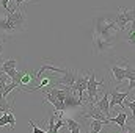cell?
Instances as JSON below:
<instances>
[{
  "label": "cell",
  "instance_id": "obj_23",
  "mask_svg": "<svg viewBox=\"0 0 135 133\" xmlns=\"http://www.w3.org/2000/svg\"><path fill=\"white\" fill-rule=\"evenodd\" d=\"M132 122H134V121H132ZM124 130L129 132V133H135V122L132 124V125H127V124H126V129H124Z\"/></svg>",
  "mask_w": 135,
  "mask_h": 133
},
{
  "label": "cell",
  "instance_id": "obj_26",
  "mask_svg": "<svg viewBox=\"0 0 135 133\" xmlns=\"http://www.w3.org/2000/svg\"><path fill=\"white\" fill-rule=\"evenodd\" d=\"M3 61H5V58H3V57H2V55H0V64H2V63H3Z\"/></svg>",
  "mask_w": 135,
  "mask_h": 133
},
{
  "label": "cell",
  "instance_id": "obj_9",
  "mask_svg": "<svg viewBox=\"0 0 135 133\" xmlns=\"http://www.w3.org/2000/svg\"><path fill=\"white\" fill-rule=\"evenodd\" d=\"M108 122L112 124H116L123 132H124V129H126V124H127V113H126V108H123L121 111H118V114L115 116V117H108Z\"/></svg>",
  "mask_w": 135,
  "mask_h": 133
},
{
  "label": "cell",
  "instance_id": "obj_5",
  "mask_svg": "<svg viewBox=\"0 0 135 133\" xmlns=\"http://www.w3.org/2000/svg\"><path fill=\"white\" fill-rule=\"evenodd\" d=\"M77 77H79V72H77L75 69L66 67L65 72H63V75H61V77H57L55 86H57V85H61V86H68V88L72 89L74 85H75V81H77Z\"/></svg>",
  "mask_w": 135,
  "mask_h": 133
},
{
  "label": "cell",
  "instance_id": "obj_24",
  "mask_svg": "<svg viewBox=\"0 0 135 133\" xmlns=\"http://www.w3.org/2000/svg\"><path fill=\"white\" fill-rule=\"evenodd\" d=\"M5 42H6V38H0V55H2V52H3V45H5Z\"/></svg>",
  "mask_w": 135,
  "mask_h": 133
},
{
  "label": "cell",
  "instance_id": "obj_8",
  "mask_svg": "<svg viewBox=\"0 0 135 133\" xmlns=\"http://www.w3.org/2000/svg\"><path fill=\"white\" fill-rule=\"evenodd\" d=\"M129 96V91H126V93H119L118 89H113L112 91V100H110V108H113V106H116V105H119L121 108H126L124 106V99Z\"/></svg>",
  "mask_w": 135,
  "mask_h": 133
},
{
  "label": "cell",
  "instance_id": "obj_3",
  "mask_svg": "<svg viewBox=\"0 0 135 133\" xmlns=\"http://www.w3.org/2000/svg\"><path fill=\"white\" fill-rule=\"evenodd\" d=\"M88 86H86V93H88V102L86 103H96L98 102V91L105 85V81H98L96 80V72L90 70L88 72Z\"/></svg>",
  "mask_w": 135,
  "mask_h": 133
},
{
  "label": "cell",
  "instance_id": "obj_27",
  "mask_svg": "<svg viewBox=\"0 0 135 133\" xmlns=\"http://www.w3.org/2000/svg\"><path fill=\"white\" fill-rule=\"evenodd\" d=\"M90 133H99V132H96V130H90Z\"/></svg>",
  "mask_w": 135,
  "mask_h": 133
},
{
  "label": "cell",
  "instance_id": "obj_16",
  "mask_svg": "<svg viewBox=\"0 0 135 133\" xmlns=\"http://www.w3.org/2000/svg\"><path fill=\"white\" fill-rule=\"evenodd\" d=\"M13 105H14V102L9 105L3 96H0V113H6V111H9V110L13 108Z\"/></svg>",
  "mask_w": 135,
  "mask_h": 133
},
{
  "label": "cell",
  "instance_id": "obj_11",
  "mask_svg": "<svg viewBox=\"0 0 135 133\" xmlns=\"http://www.w3.org/2000/svg\"><path fill=\"white\" fill-rule=\"evenodd\" d=\"M96 105L99 106V110H101L107 117H110V100H108V93H107V91L104 93L102 99L96 102Z\"/></svg>",
  "mask_w": 135,
  "mask_h": 133
},
{
  "label": "cell",
  "instance_id": "obj_25",
  "mask_svg": "<svg viewBox=\"0 0 135 133\" xmlns=\"http://www.w3.org/2000/svg\"><path fill=\"white\" fill-rule=\"evenodd\" d=\"M14 2H16V8H21V5L25 3V2H28V0H14Z\"/></svg>",
  "mask_w": 135,
  "mask_h": 133
},
{
  "label": "cell",
  "instance_id": "obj_1",
  "mask_svg": "<svg viewBox=\"0 0 135 133\" xmlns=\"http://www.w3.org/2000/svg\"><path fill=\"white\" fill-rule=\"evenodd\" d=\"M116 13H102L93 17V55L108 53L119 41V27L115 19Z\"/></svg>",
  "mask_w": 135,
  "mask_h": 133
},
{
  "label": "cell",
  "instance_id": "obj_22",
  "mask_svg": "<svg viewBox=\"0 0 135 133\" xmlns=\"http://www.w3.org/2000/svg\"><path fill=\"white\" fill-rule=\"evenodd\" d=\"M8 125V117H6V113H3L0 116V127H6Z\"/></svg>",
  "mask_w": 135,
  "mask_h": 133
},
{
  "label": "cell",
  "instance_id": "obj_17",
  "mask_svg": "<svg viewBox=\"0 0 135 133\" xmlns=\"http://www.w3.org/2000/svg\"><path fill=\"white\" fill-rule=\"evenodd\" d=\"M16 88H19V85H16L14 81H9V83H6V85H5V89H3V93H2V96L6 99V96H8L11 91H14Z\"/></svg>",
  "mask_w": 135,
  "mask_h": 133
},
{
  "label": "cell",
  "instance_id": "obj_21",
  "mask_svg": "<svg viewBox=\"0 0 135 133\" xmlns=\"http://www.w3.org/2000/svg\"><path fill=\"white\" fill-rule=\"evenodd\" d=\"M8 3H9V0H0V6L3 8V11H5V13H8V11L11 9Z\"/></svg>",
  "mask_w": 135,
  "mask_h": 133
},
{
  "label": "cell",
  "instance_id": "obj_19",
  "mask_svg": "<svg viewBox=\"0 0 135 133\" xmlns=\"http://www.w3.org/2000/svg\"><path fill=\"white\" fill-rule=\"evenodd\" d=\"M8 78H9V75H8V74L0 75V96H2V93H3V89H5V85L8 83Z\"/></svg>",
  "mask_w": 135,
  "mask_h": 133
},
{
  "label": "cell",
  "instance_id": "obj_14",
  "mask_svg": "<svg viewBox=\"0 0 135 133\" xmlns=\"http://www.w3.org/2000/svg\"><path fill=\"white\" fill-rule=\"evenodd\" d=\"M126 42H127V44H131L132 47H135V19L131 22V30H129V33H127Z\"/></svg>",
  "mask_w": 135,
  "mask_h": 133
},
{
  "label": "cell",
  "instance_id": "obj_20",
  "mask_svg": "<svg viewBox=\"0 0 135 133\" xmlns=\"http://www.w3.org/2000/svg\"><path fill=\"white\" fill-rule=\"evenodd\" d=\"M28 125L33 129V133H47V130H42V129H39V127L35 124L33 121H28Z\"/></svg>",
  "mask_w": 135,
  "mask_h": 133
},
{
  "label": "cell",
  "instance_id": "obj_7",
  "mask_svg": "<svg viewBox=\"0 0 135 133\" xmlns=\"http://www.w3.org/2000/svg\"><path fill=\"white\" fill-rule=\"evenodd\" d=\"M88 77H90V75L79 74L77 81H75V85H74V88H72V91H74V93H77L79 99L82 100V102H83V93L86 91V86H88Z\"/></svg>",
  "mask_w": 135,
  "mask_h": 133
},
{
  "label": "cell",
  "instance_id": "obj_18",
  "mask_svg": "<svg viewBox=\"0 0 135 133\" xmlns=\"http://www.w3.org/2000/svg\"><path fill=\"white\" fill-rule=\"evenodd\" d=\"M6 117H8V125L11 130H14V125H16V117H14V113H13V108L9 111H6Z\"/></svg>",
  "mask_w": 135,
  "mask_h": 133
},
{
  "label": "cell",
  "instance_id": "obj_13",
  "mask_svg": "<svg viewBox=\"0 0 135 133\" xmlns=\"http://www.w3.org/2000/svg\"><path fill=\"white\" fill-rule=\"evenodd\" d=\"M16 64H17V61H16L14 58H11V60H5V61L2 63V70H3L5 74H8L11 69H16Z\"/></svg>",
  "mask_w": 135,
  "mask_h": 133
},
{
  "label": "cell",
  "instance_id": "obj_28",
  "mask_svg": "<svg viewBox=\"0 0 135 133\" xmlns=\"http://www.w3.org/2000/svg\"><path fill=\"white\" fill-rule=\"evenodd\" d=\"M110 133H112V132H110ZM123 133H129V132H126V130H124V132H123Z\"/></svg>",
  "mask_w": 135,
  "mask_h": 133
},
{
  "label": "cell",
  "instance_id": "obj_4",
  "mask_svg": "<svg viewBox=\"0 0 135 133\" xmlns=\"http://www.w3.org/2000/svg\"><path fill=\"white\" fill-rule=\"evenodd\" d=\"M115 19H116V25L119 27V30L124 32L126 30V25L131 24L135 19V6H132V8H119L116 11Z\"/></svg>",
  "mask_w": 135,
  "mask_h": 133
},
{
  "label": "cell",
  "instance_id": "obj_12",
  "mask_svg": "<svg viewBox=\"0 0 135 133\" xmlns=\"http://www.w3.org/2000/svg\"><path fill=\"white\" fill-rule=\"evenodd\" d=\"M65 127H68L71 133H82V125L72 117H66L65 119Z\"/></svg>",
  "mask_w": 135,
  "mask_h": 133
},
{
  "label": "cell",
  "instance_id": "obj_2",
  "mask_svg": "<svg viewBox=\"0 0 135 133\" xmlns=\"http://www.w3.org/2000/svg\"><path fill=\"white\" fill-rule=\"evenodd\" d=\"M0 30L6 36H13L16 33H22L27 30V16L25 9L14 8L5 13L3 17H0Z\"/></svg>",
  "mask_w": 135,
  "mask_h": 133
},
{
  "label": "cell",
  "instance_id": "obj_15",
  "mask_svg": "<svg viewBox=\"0 0 135 133\" xmlns=\"http://www.w3.org/2000/svg\"><path fill=\"white\" fill-rule=\"evenodd\" d=\"M104 125H107V124H105V122H102V121H98V119H90V130L101 132Z\"/></svg>",
  "mask_w": 135,
  "mask_h": 133
},
{
  "label": "cell",
  "instance_id": "obj_29",
  "mask_svg": "<svg viewBox=\"0 0 135 133\" xmlns=\"http://www.w3.org/2000/svg\"><path fill=\"white\" fill-rule=\"evenodd\" d=\"M0 116H2V114H0Z\"/></svg>",
  "mask_w": 135,
  "mask_h": 133
},
{
  "label": "cell",
  "instance_id": "obj_10",
  "mask_svg": "<svg viewBox=\"0 0 135 133\" xmlns=\"http://www.w3.org/2000/svg\"><path fill=\"white\" fill-rule=\"evenodd\" d=\"M108 70H110V74H112V78L116 81V83H123V80L126 78V69L121 66H118V64H112V66L108 67Z\"/></svg>",
  "mask_w": 135,
  "mask_h": 133
},
{
  "label": "cell",
  "instance_id": "obj_6",
  "mask_svg": "<svg viewBox=\"0 0 135 133\" xmlns=\"http://www.w3.org/2000/svg\"><path fill=\"white\" fill-rule=\"evenodd\" d=\"M85 105H86V110H85V113H82V116H83L85 119H98V121L105 122L107 125H110L108 117L99 110V106H98L96 103H85Z\"/></svg>",
  "mask_w": 135,
  "mask_h": 133
}]
</instances>
